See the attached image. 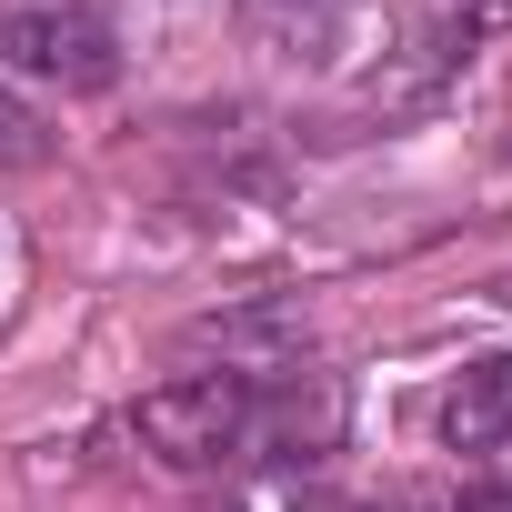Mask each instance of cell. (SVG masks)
<instances>
[{
  "instance_id": "6",
  "label": "cell",
  "mask_w": 512,
  "mask_h": 512,
  "mask_svg": "<svg viewBox=\"0 0 512 512\" xmlns=\"http://www.w3.org/2000/svg\"><path fill=\"white\" fill-rule=\"evenodd\" d=\"M322 512H372V502H322ZM382 512H402V502H382Z\"/></svg>"
},
{
  "instance_id": "3",
  "label": "cell",
  "mask_w": 512,
  "mask_h": 512,
  "mask_svg": "<svg viewBox=\"0 0 512 512\" xmlns=\"http://www.w3.org/2000/svg\"><path fill=\"white\" fill-rule=\"evenodd\" d=\"M442 442L452 452H502L512 442V352L462 362V382L442 392Z\"/></svg>"
},
{
  "instance_id": "2",
  "label": "cell",
  "mask_w": 512,
  "mask_h": 512,
  "mask_svg": "<svg viewBox=\"0 0 512 512\" xmlns=\"http://www.w3.org/2000/svg\"><path fill=\"white\" fill-rule=\"evenodd\" d=\"M0 61L51 91H111L121 81V31L91 0H11L0 11Z\"/></svg>"
},
{
  "instance_id": "5",
  "label": "cell",
  "mask_w": 512,
  "mask_h": 512,
  "mask_svg": "<svg viewBox=\"0 0 512 512\" xmlns=\"http://www.w3.org/2000/svg\"><path fill=\"white\" fill-rule=\"evenodd\" d=\"M452 512H512V482H472V492H462Z\"/></svg>"
},
{
  "instance_id": "1",
  "label": "cell",
  "mask_w": 512,
  "mask_h": 512,
  "mask_svg": "<svg viewBox=\"0 0 512 512\" xmlns=\"http://www.w3.org/2000/svg\"><path fill=\"white\" fill-rule=\"evenodd\" d=\"M131 432L171 472H221V462H322L342 442V382H251V372H191L161 382Z\"/></svg>"
},
{
  "instance_id": "4",
  "label": "cell",
  "mask_w": 512,
  "mask_h": 512,
  "mask_svg": "<svg viewBox=\"0 0 512 512\" xmlns=\"http://www.w3.org/2000/svg\"><path fill=\"white\" fill-rule=\"evenodd\" d=\"M0 161H11V171H31V161H51V131L11 101V91H0Z\"/></svg>"
}]
</instances>
